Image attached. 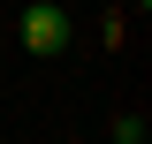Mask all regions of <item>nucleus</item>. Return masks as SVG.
Instances as JSON below:
<instances>
[{
    "label": "nucleus",
    "instance_id": "nucleus-2",
    "mask_svg": "<svg viewBox=\"0 0 152 144\" xmlns=\"http://www.w3.org/2000/svg\"><path fill=\"white\" fill-rule=\"evenodd\" d=\"M107 144H145V121H137V114H114V121H107Z\"/></svg>",
    "mask_w": 152,
    "mask_h": 144
},
{
    "label": "nucleus",
    "instance_id": "nucleus-1",
    "mask_svg": "<svg viewBox=\"0 0 152 144\" xmlns=\"http://www.w3.org/2000/svg\"><path fill=\"white\" fill-rule=\"evenodd\" d=\"M69 38H76V23H69L61 0H31V8H23V46H31V53H61Z\"/></svg>",
    "mask_w": 152,
    "mask_h": 144
}]
</instances>
